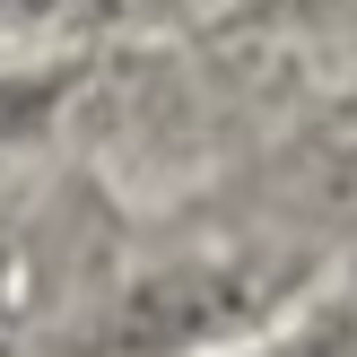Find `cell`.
<instances>
[{
  "instance_id": "cell-1",
  "label": "cell",
  "mask_w": 357,
  "mask_h": 357,
  "mask_svg": "<svg viewBox=\"0 0 357 357\" xmlns=\"http://www.w3.org/2000/svg\"><path fill=\"white\" fill-rule=\"evenodd\" d=\"M253 305L244 296V271H174V279H149V288L122 296L114 314V349H183L201 331L236 323Z\"/></svg>"
},
{
  "instance_id": "cell-2",
  "label": "cell",
  "mask_w": 357,
  "mask_h": 357,
  "mask_svg": "<svg viewBox=\"0 0 357 357\" xmlns=\"http://www.w3.org/2000/svg\"><path fill=\"white\" fill-rule=\"evenodd\" d=\"M296 183H305L314 209H331V218H357V105L323 122V131L296 149Z\"/></svg>"
},
{
  "instance_id": "cell-3",
  "label": "cell",
  "mask_w": 357,
  "mask_h": 357,
  "mask_svg": "<svg viewBox=\"0 0 357 357\" xmlns=\"http://www.w3.org/2000/svg\"><path fill=\"white\" fill-rule=\"evenodd\" d=\"M271 357H357V323H314L305 340H288V349H271Z\"/></svg>"
}]
</instances>
